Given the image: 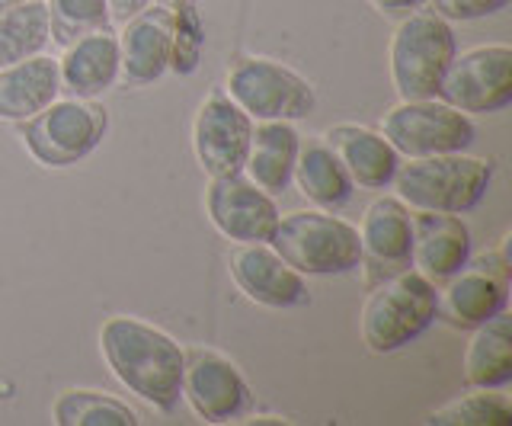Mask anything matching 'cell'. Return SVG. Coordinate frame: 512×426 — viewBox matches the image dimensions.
I'll return each mask as SVG.
<instances>
[{"label":"cell","mask_w":512,"mask_h":426,"mask_svg":"<svg viewBox=\"0 0 512 426\" xmlns=\"http://www.w3.org/2000/svg\"><path fill=\"white\" fill-rule=\"evenodd\" d=\"M100 350L119 382L164 414L183 401L186 350L154 324L116 314L100 327Z\"/></svg>","instance_id":"6da1fadb"},{"label":"cell","mask_w":512,"mask_h":426,"mask_svg":"<svg viewBox=\"0 0 512 426\" xmlns=\"http://www.w3.org/2000/svg\"><path fill=\"white\" fill-rule=\"evenodd\" d=\"M439 318V286L420 270H400L372 286L362 308V340L375 356H388L420 340Z\"/></svg>","instance_id":"7a4b0ae2"},{"label":"cell","mask_w":512,"mask_h":426,"mask_svg":"<svg viewBox=\"0 0 512 426\" xmlns=\"http://www.w3.org/2000/svg\"><path fill=\"white\" fill-rule=\"evenodd\" d=\"M397 199L416 212H452L464 215L484 202L493 183V161L464 151L410 157L400 164L394 180Z\"/></svg>","instance_id":"3957f363"},{"label":"cell","mask_w":512,"mask_h":426,"mask_svg":"<svg viewBox=\"0 0 512 426\" xmlns=\"http://www.w3.org/2000/svg\"><path fill=\"white\" fill-rule=\"evenodd\" d=\"M269 247L301 276H343L362 266L356 225L327 209L279 215Z\"/></svg>","instance_id":"277c9868"},{"label":"cell","mask_w":512,"mask_h":426,"mask_svg":"<svg viewBox=\"0 0 512 426\" xmlns=\"http://www.w3.org/2000/svg\"><path fill=\"white\" fill-rule=\"evenodd\" d=\"M458 55L452 23L432 10L407 13L391 36V84L400 100H429Z\"/></svg>","instance_id":"5b68a950"},{"label":"cell","mask_w":512,"mask_h":426,"mask_svg":"<svg viewBox=\"0 0 512 426\" xmlns=\"http://www.w3.org/2000/svg\"><path fill=\"white\" fill-rule=\"evenodd\" d=\"M109 116L93 100H55L42 113L20 122V138L26 151L42 167H74L90 157L106 138Z\"/></svg>","instance_id":"8992f818"},{"label":"cell","mask_w":512,"mask_h":426,"mask_svg":"<svg viewBox=\"0 0 512 426\" xmlns=\"http://www.w3.org/2000/svg\"><path fill=\"white\" fill-rule=\"evenodd\" d=\"M224 93L244 109L253 122H298L314 113V87L308 77L279 65L272 58H240L228 71Z\"/></svg>","instance_id":"52a82bcc"},{"label":"cell","mask_w":512,"mask_h":426,"mask_svg":"<svg viewBox=\"0 0 512 426\" xmlns=\"http://www.w3.org/2000/svg\"><path fill=\"white\" fill-rule=\"evenodd\" d=\"M509 238L487 254L471 257L452 279L439 286V318L455 330H474L487 324L509 305Z\"/></svg>","instance_id":"ba28073f"},{"label":"cell","mask_w":512,"mask_h":426,"mask_svg":"<svg viewBox=\"0 0 512 426\" xmlns=\"http://www.w3.org/2000/svg\"><path fill=\"white\" fill-rule=\"evenodd\" d=\"M381 135L391 141L400 157H429L468 151L477 129L468 113L442 103L439 97H429L400 100L391 106L381 119Z\"/></svg>","instance_id":"9c48e42d"},{"label":"cell","mask_w":512,"mask_h":426,"mask_svg":"<svg viewBox=\"0 0 512 426\" xmlns=\"http://www.w3.org/2000/svg\"><path fill=\"white\" fill-rule=\"evenodd\" d=\"M436 97L461 113H500L512 103V49L490 42L455 55Z\"/></svg>","instance_id":"30bf717a"},{"label":"cell","mask_w":512,"mask_h":426,"mask_svg":"<svg viewBox=\"0 0 512 426\" xmlns=\"http://www.w3.org/2000/svg\"><path fill=\"white\" fill-rule=\"evenodd\" d=\"M183 401L205 423H234L253 410V391L224 353L192 346L183 362Z\"/></svg>","instance_id":"8fae6325"},{"label":"cell","mask_w":512,"mask_h":426,"mask_svg":"<svg viewBox=\"0 0 512 426\" xmlns=\"http://www.w3.org/2000/svg\"><path fill=\"white\" fill-rule=\"evenodd\" d=\"M253 125L256 122L224 90L208 93L196 122H192V148H196V161L208 177L244 173Z\"/></svg>","instance_id":"7c38bea8"},{"label":"cell","mask_w":512,"mask_h":426,"mask_svg":"<svg viewBox=\"0 0 512 426\" xmlns=\"http://www.w3.org/2000/svg\"><path fill=\"white\" fill-rule=\"evenodd\" d=\"M205 212L224 238L234 244H269L279 225V209L244 173L212 177L205 189Z\"/></svg>","instance_id":"4fadbf2b"},{"label":"cell","mask_w":512,"mask_h":426,"mask_svg":"<svg viewBox=\"0 0 512 426\" xmlns=\"http://www.w3.org/2000/svg\"><path fill=\"white\" fill-rule=\"evenodd\" d=\"M231 276L237 289L263 308L292 311L311 305L308 279L292 270L269 244H240L231 254Z\"/></svg>","instance_id":"5bb4252c"},{"label":"cell","mask_w":512,"mask_h":426,"mask_svg":"<svg viewBox=\"0 0 512 426\" xmlns=\"http://www.w3.org/2000/svg\"><path fill=\"white\" fill-rule=\"evenodd\" d=\"M362 266H368V282H381L410 266L413 250V215L410 205L397 196H378L359 222Z\"/></svg>","instance_id":"9a60e30c"},{"label":"cell","mask_w":512,"mask_h":426,"mask_svg":"<svg viewBox=\"0 0 512 426\" xmlns=\"http://www.w3.org/2000/svg\"><path fill=\"white\" fill-rule=\"evenodd\" d=\"M173 13L148 7L122 23L119 33V81L128 87H148L170 71Z\"/></svg>","instance_id":"2e32d148"},{"label":"cell","mask_w":512,"mask_h":426,"mask_svg":"<svg viewBox=\"0 0 512 426\" xmlns=\"http://www.w3.org/2000/svg\"><path fill=\"white\" fill-rule=\"evenodd\" d=\"M471 228L461 222V215L452 212H420L413 215V250L410 266L420 270L426 279L442 286L452 279L464 263L471 260Z\"/></svg>","instance_id":"e0dca14e"},{"label":"cell","mask_w":512,"mask_h":426,"mask_svg":"<svg viewBox=\"0 0 512 426\" xmlns=\"http://www.w3.org/2000/svg\"><path fill=\"white\" fill-rule=\"evenodd\" d=\"M61 90L77 100H96L119 81V36L109 26L77 36L58 58Z\"/></svg>","instance_id":"ac0fdd59"},{"label":"cell","mask_w":512,"mask_h":426,"mask_svg":"<svg viewBox=\"0 0 512 426\" xmlns=\"http://www.w3.org/2000/svg\"><path fill=\"white\" fill-rule=\"evenodd\" d=\"M327 145L343 161L352 183L362 189H384L391 186L394 173L400 167V154L381 132L365 129V125H333L327 132Z\"/></svg>","instance_id":"d6986e66"},{"label":"cell","mask_w":512,"mask_h":426,"mask_svg":"<svg viewBox=\"0 0 512 426\" xmlns=\"http://www.w3.org/2000/svg\"><path fill=\"white\" fill-rule=\"evenodd\" d=\"M61 93L58 58L32 55L0 68V119L26 122L55 103Z\"/></svg>","instance_id":"ffe728a7"},{"label":"cell","mask_w":512,"mask_h":426,"mask_svg":"<svg viewBox=\"0 0 512 426\" xmlns=\"http://www.w3.org/2000/svg\"><path fill=\"white\" fill-rule=\"evenodd\" d=\"M301 135L292 122H256L244 173L269 196H279L292 186L295 157Z\"/></svg>","instance_id":"44dd1931"},{"label":"cell","mask_w":512,"mask_h":426,"mask_svg":"<svg viewBox=\"0 0 512 426\" xmlns=\"http://www.w3.org/2000/svg\"><path fill=\"white\" fill-rule=\"evenodd\" d=\"M292 180L298 183V189L304 193V199H311L317 209L336 212L352 199V177L346 173L343 161L336 157V151L327 145V141H301L298 145V157H295V173Z\"/></svg>","instance_id":"7402d4cb"},{"label":"cell","mask_w":512,"mask_h":426,"mask_svg":"<svg viewBox=\"0 0 512 426\" xmlns=\"http://www.w3.org/2000/svg\"><path fill=\"white\" fill-rule=\"evenodd\" d=\"M464 378L471 388H506L512 382V327L506 311L471 330Z\"/></svg>","instance_id":"603a6c76"},{"label":"cell","mask_w":512,"mask_h":426,"mask_svg":"<svg viewBox=\"0 0 512 426\" xmlns=\"http://www.w3.org/2000/svg\"><path fill=\"white\" fill-rule=\"evenodd\" d=\"M48 42H52V20L45 0H23L0 13V68L42 55Z\"/></svg>","instance_id":"cb8c5ba5"},{"label":"cell","mask_w":512,"mask_h":426,"mask_svg":"<svg viewBox=\"0 0 512 426\" xmlns=\"http://www.w3.org/2000/svg\"><path fill=\"white\" fill-rule=\"evenodd\" d=\"M58 426H138V414L119 398L93 388H68L52 404Z\"/></svg>","instance_id":"d4e9b609"},{"label":"cell","mask_w":512,"mask_h":426,"mask_svg":"<svg viewBox=\"0 0 512 426\" xmlns=\"http://www.w3.org/2000/svg\"><path fill=\"white\" fill-rule=\"evenodd\" d=\"M432 426H509L512 404L503 388H474L458 401H448L445 407L432 410L426 417Z\"/></svg>","instance_id":"484cf974"},{"label":"cell","mask_w":512,"mask_h":426,"mask_svg":"<svg viewBox=\"0 0 512 426\" xmlns=\"http://www.w3.org/2000/svg\"><path fill=\"white\" fill-rule=\"evenodd\" d=\"M45 7L52 20V39L61 45L112 23L106 0H45Z\"/></svg>","instance_id":"4316f807"},{"label":"cell","mask_w":512,"mask_h":426,"mask_svg":"<svg viewBox=\"0 0 512 426\" xmlns=\"http://www.w3.org/2000/svg\"><path fill=\"white\" fill-rule=\"evenodd\" d=\"M173 13V49H170V71L173 74H192L202 61L205 49V26L196 4H183L170 10Z\"/></svg>","instance_id":"83f0119b"},{"label":"cell","mask_w":512,"mask_h":426,"mask_svg":"<svg viewBox=\"0 0 512 426\" xmlns=\"http://www.w3.org/2000/svg\"><path fill=\"white\" fill-rule=\"evenodd\" d=\"M426 4L436 17L448 23H468V20H484L506 10L509 0H426Z\"/></svg>","instance_id":"f1b7e54d"},{"label":"cell","mask_w":512,"mask_h":426,"mask_svg":"<svg viewBox=\"0 0 512 426\" xmlns=\"http://www.w3.org/2000/svg\"><path fill=\"white\" fill-rule=\"evenodd\" d=\"M106 4H109V17L116 23H125V20L138 17L141 10H148L151 0H106Z\"/></svg>","instance_id":"f546056e"},{"label":"cell","mask_w":512,"mask_h":426,"mask_svg":"<svg viewBox=\"0 0 512 426\" xmlns=\"http://www.w3.org/2000/svg\"><path fill=\"white\" fill-rule=\"evenodd\" d=\"M426 0H372V7L384 17H407V13L420 10Z\"/></svg>","instance_id":"4dcf8cb0"},{"label":"cell","mask_w":512,"mask_h":426,"mask_svg":"<svg viewBox=\"0 0 512 426\" xmlns=\"http://www.w3.org/2000/svg\"><path fill=\"white\" fill-rule=\"evenodd\" d=\"M157 7H164V10H176V7H183V4H196V0H154Z\"/></svg>","instance_id":"1f68e13d"},{"label":"cell","mask_w":512,"mask_h":426,"mask_svg":"<svg viewBox=\"0 0 512 426\" xmlns=\"http://www.w3.org/2000/svg\"><path fill=\"white\" fill-rule=\"evenodd\" d=\"M16 4H23V0H0V13H7V10L16 7Z\"/></svg>","instance_id":"d6a6232c"}]
</instances>
